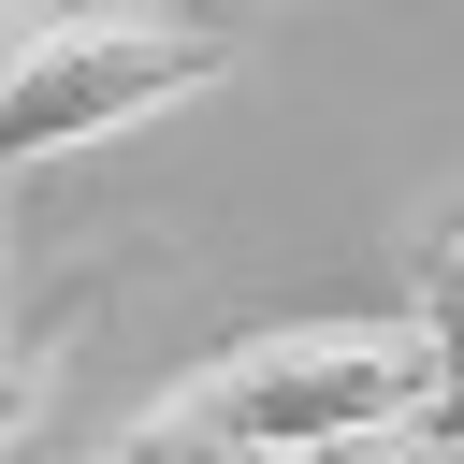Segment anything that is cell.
I'll list each match as a JSON object with an SVG mask.
<instances>
[{"label": "cell", "instance_id": "6da1fadb", "mask_svg": "<svg viewBox=\"0 0 464 464\" xmlns=\"http://www.w3.org/2000/svg\"><path fill=\"white\" fill-rule=\"evenodd\" d=\"M218 72H232L218 14H174V0H72L58 14L44 0L29 44L0 58V174H44L72 145H102V130H145Z\"/></svg>", "mask_w": 464, "mask_h": 464}, {"label": "cell", "instance_id": "7a4b0ae2", "mask_svg": "<svg viewBox=\"0 0 464 464\" xmlns=\"http://www.w3.org/2000/svg\"><path fill=\"white\" fill-rule=\"evenodd\" d=\"M435 377H420V319H290V334H246V348H218L174 406H203L218 435H246V450H319V435H348V420H406Z\"/></svg>", "mask_w": 464, "mask_h": 464}, {"label": "cell", "instance_id": "3957f363", "mask_svg": "<svg viewBox=\"0 0 464 464\" xmlns=\"http://www.w3.org/2000/svg\"><path fill=\"white\" fill-rule=\"evenodd\" d=\"M406 319H420V377H435L420 406H435V420H464V218L420 246V290H406Z\"/></svg>", "mask_w": 464, "mask_h": 464}, {"label": "cell", "instance_id": "277c9868", "mask_svg": "<svg viewBox=\"0 0 464 464\" xmlns=\"http://www.w3.org/2000/svg\"><path fill=\"white\" fill-rule=\"evenodd\" d=\"M102 464H276V450H246V435H218L203 406H174V392H160V406H145V420H130V435H116Z\"/></svg>", "mask_w": 464, "mask_h": 464}, {"label": "cell", "instance_id": "5b68a950", "mask_svg": "<svg viewBox=\"0 0 464 464\" xmlns=\"http://www.w3.org/2000/svg\"><path fill=\"white\" fill-rule=\"evenodd\" d=\"M290 464H464V420L406 406V420H348V435H319V450H290Z\"/></svg>", "mask_w": 464, "mask_h": 464}, {"label": "cell", "instance_id": "8992f818", "mask_svg": "<svg viewBox=\"0 0 464 464\" xmlns=\"http://www.w3.org/2000/svg\"><path fill=\"white\" fill-rule=\"evenodd\" d=\"M44 377H58V362H44V348H0V450H14V435H29V420H44Z\"/></svg>", "mask_w": 464, "mask_h": 464}, {"label": "cell", "instance_id": "52a82bcc", "mask_svg": "<svg viewBox=\"0 0 464 464\" xmlns=\"http://www.w3.org/2000/svg\"><path fill=\"white\" fill-rule=\"evenodd\" d=\"M29 14H44V0H0V58H14V44H29Z\"/></svg>", "mask_w": 464, "mask_h": 464}]
</instances>
